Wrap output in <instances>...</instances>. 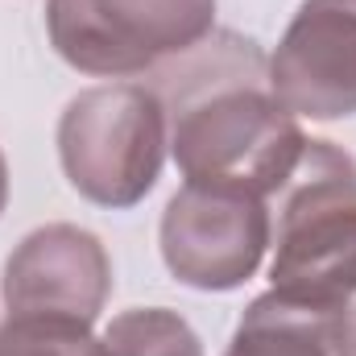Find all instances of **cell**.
<instances>
[{
  "label": "cell",
  "mask_w": 356,
  "mask_h": 356,
  "mask_svg": "<svg viewBox=\"0 0 356 356\" xmlns=\"http://www.w3.org/2000/svg\"><path fill=\"white\" fill-rule=\"evenodd\" d=\"M154 75L182 178L273 199L311 137L277 104L257 42L224 29Z\"/></svg>",
  "instance_id": "6da1fadb"
},
{
  "label": "cell",
  "mask_w": 356,
  "mask_h": 356,
  "mask_svg": "<svg viewBox=\"0 0 356 356\" xmlns=\"http://www.w3.org/2000/svg\"><path fill=\"white\" fill-rule=\"evenodd\" d=\"M277 294L348 311L356 298V158L332 141H307L298 166L269 199Z\"/></svg>",
  "instance_id": "7a4b0ae2"
},
{
  "label": "cell",
  "mask_w": 356,
  "mask_h": 356,
  "mask_svg": "<svg viewBox=\"0 0 356 356\" xmlns=\"http://www.w3.org/2000/svg\"><path fill=\"white\" fill-rule=\"evenodd\" d=\"M170 145L166 104L149 83H104L79 91L58 120L67 182L95 207H137L162 175Z\"/></svg>",
  "instance_id": "3957f363"
},
{
  "label": "cell",
  "mask_w": 356,
  "mask_h": 356,
  "mask_svg": "<svg viewBox=\"0 0 356 356\" xmlns=\"http://www.w3.org/2000/svg\"><path fill=\"white\" fill-rule=\"evenodd\" d=\"M58 58L95 79H133L216 33V0H50Z\"/></svg>",
  "instance_id": "277c9868"
},
{
  "label": "cell",
  "mask_w": 356,
  "mask_h": 356,
  "mask_svg": "<svg viewBox=\"0 0 356 356\" xmlns=\"http://www.w3.org/2000/svg\"><path fill=\"white\" fill-rule=\"evenodd\" d=\"M162 261L191 290H236L266 261L273 220L257 191L182 182L162 211Z\"/></svg>",
  "instance_id": "5b68a950"
},
{
  "label": "cell",
  "mask_w": 356,
  "mask_h": 356,
  "mask_svg": "<svg viewBox=\"0 0 356 356\" xmlns=\"http://www.w3.org/2000/svg\"><path fill=\"white\" fill-rule=\"evenodd\" d=\"M266 75L290 116H356V0H302Z\"/></svg>",
  "instance_id": "8992f818"
},
{
  "label": "cell",
  "mask_w": 356,
  "mask_h": 356,
  "mask_svg": "<svg viewBox=\"0 0 356 356\" xmlns=\"http://www.w3.org/2000/svg\"><path fill=\"white\" fill-rule=\"evenodd\" d=\"M112 294V261L99 236L79 224L33 228L4 261L8 315L91 327Z\"/></svg>",
  "instance_id": "52a82bcc"
},
{
  "label": "cell",
  "mask_w": 356,
  "mask_h": 356,
  "mask_svg": "<svg viewBox=\"0 0 356 356\" xmlns=\"http://www.w3.org/2000/svg\"><path fill=\"white\" fill-rule=\"evenodd\" d=\"M340 315L269 290L245 307L224 356H336Z\"/></svg>",
  "instance_id": "ba28073f"
},
{
  "label": "cell",
  "mask_w": 356,
  "mask_h": 356,
  "mask_svg": "<svg viewBox=\"0 0 356 356\" xmlns=\"http://www.w3.org/2000/svg\"><path fill=\"white\" fill-rule=\"evenodd\" d=\"M79 356H203V344L178 311L133 307L91 336Z\"/></svg>",
  "instance_id": "9c48e42d"
},
{
  "label": "cell",
  "mask_w": 356,
  "mask_h": 356,
  "mask_svg": "<svg viewBox=\"0 0 356 356\" xmlns=\"http://www.w3.org/2000/svg\"><path fill=\"white\" fill-rule=\"evenodd\" d=\"M91 340V327L63 319L8 315L0 323V356H79Z\"/></svg>",
  "instance_id": "30bf717a"
},
{
  "label": "cell",
  "mask_w": 356,
  "mask_h": 356,
  "mask_svg": "<svg viewBox=\"0 0 356 356\" xmlns=\"http://www.w3.org/2000/svg\"><path fill=\"white\" fill-rule=\"evenodd\" d=\"M336 356H356V307H348L340 315V327H336Z\"/></svg>",
  "instance_id": "8fae6325"
},
{
  "label": "cell",
  "mask_w": 356,
  "mask_h": 356,
  "mask_svg": "<svg viewBox=\"0 0 356 356\" xmlns=\"http://www.w3.org/2000/svg\"><path fill=\"white\" fill-rule=\"evenodd\" d=\"M4 203H8V162L0 154V211H4Z\"/></svg>",
  "instance_id": "7c38bea8"
}]
</instances>
